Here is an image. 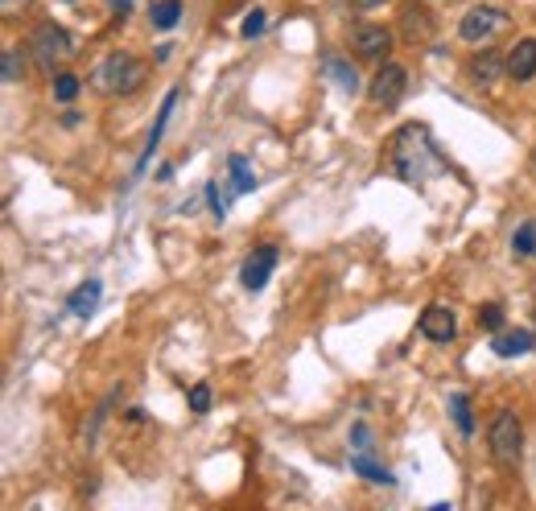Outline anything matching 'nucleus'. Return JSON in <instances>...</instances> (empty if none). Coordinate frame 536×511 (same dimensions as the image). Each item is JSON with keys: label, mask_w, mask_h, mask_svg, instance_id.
I'll list each match as a JSON object with an SVG mask.
<instances>
[{"label": "nucleus", "mask_w": 536, "mask_h": 511, "mask_svg": "<svg viewBox=\"0 0 536 511\" xmlns=\"http://www.w3.org/2000/svg\"><path fill=\"white\" fill-rule=\"evenodd\" d=\"M186 400H190V413H198V417L211 413V388H207V384H194V388L186 392Z\"/></svg>", "instance_id": "nucleus-25"}, {"label": "nucleus", "mask_w": 536, "mask_h": 511, "mask_svg": "<svg viewBox=\"0 0 536 511\" xmlns=\"http://www.w3.org/2000/svg\"><path fill=\"white\" fill-rule=\"evenodd\" d=\"M99 301H104V281H87V285H79L71 297H66V310H71L75 318H91L95 310H99Z\"/></svg>", "instance_id": "nucleus-14"}, {"label": "nucleus", "mask_w": 536, "mask_h": 511, "mask_svg": "<svg viewBox=\"0 0 536 511\" xmlns=\"http://www.w3.org/2000/svg\"><path fill=\"white\" fill-rule=\"evenodd\" d=\"M149 79V62H141L137 54H124L116 50L112 58L99 62V71H95V87L104 91V95H132V91H141Z\"/></svg>", "instance_id": "nucleus-3"}, {"label": "nucleus", "mask_w": 536, "mask_h": 511, "mask_svg": "<svg viewBox=\"0 0 536 511\" xmlns=\"http://www.w3.org/2000/svg\"><path fill=\"white\" fill-rule=\"evenodd\" d=\"M351 470L359 474V479L376 483V487H396L392 470H388V466H380V462H372V454H355V458H351Z\"/></svg>", "instance_id": "nucleus-16"}, {"label": "nucleus", "mask_w": 536, "mask_h": 511, "mask_svg": "<svg viewBox=\"0 0 536 511\" xmlns=\"http://www.w3.org/2000/svg\"><path fill=\"white\" fill-rule=\"evenodd\" d=\"M178 91H170V95H165L161 99V112H157V120H153V132H149V141H145V157L137 161V174H141V169L149 165V157H153V149L161 145V132H165V124H170V116H174V108H178Z\"/></svg>", "instance_id": "nucleus-15"}, {"label": "nucleus", "mask_w": 536, "mask_h": 511, "mask_svg": "<svg viewBox=\"0 0 536 511\" xmlns=\"http://www.w3.org/2000/svg\"><path fill=\"white\" fill-rule=\"evenodd\" d=\"M450 413H454V421H458V429L471 437L475 433V417H471V400H466V392H454L450 396Z\"/></svg>", "instance_id": "nucleus-21"}, {"label": "nucleus", "mask_w": 536, "mask_h": 511, "mask_svg": "<svg viewBox=\"0 0 536 511\" xmlns=\"http://www.w3.org/2000/svg\"><path fill=\"white\" fill-rule=\"evenodd\" d=\"M21 75H25V54L17 46H9L5 54H0V79L13 87V83H21Z\"/></svg>", "instance_id": "nucleus-19"}, {"label": "nucleus", "mask_w": 536, "mask_h": 511, "mask_svg": "<svg viewBox=\"0 0 536 511\" xmlns=\"http://www.w3.org/2000/svg\"><path fill=\"white\" fill-rule=\"evenodd\" d=\"M83 91V79L79 75H54V99H62V104H71V99Z\"/></svg>", "instance_id": "nucleus-23"}, {"label": "nucleus", "mask_w": 536, "mask_h": 511, "mask_svg": "<svg viewBox=\"0 0 536 511\" xmlns=\"http://www.w3.org/2000/svg\"><path fill=\"white\" fill-rule=\"evenodd\" d=\"M400 33H405V42H413V46L433 38V13L421 0H409V5L400 9Z\"/></svg>", "instance_id": "nucleus-10"}, {"label": "nucleus", "mask_w": 536, "mask_h": 511, "mask_svg": "<svg viewBox=\"0 0 536 511\" xmlns=\"http://www.w3.org/2000/svg\"><path fill=\"white\" fill-rule=\"evenodd\" d=\"M508 75L516 83H528L536 75V38H520L512 50H508Z\"/></svg>", "instance_id": "nucleus-11"}, {"label": "nucleus", "mask_w": 536, "mask_h": 511, "mask_svg": "<svg viewBox=\"0 0 536 511\" xmlns=\"http://www.w3.org/2000/svg\"><path fill=\"white\" fill-rule=\"evenodd\" d=\"M487 446H491V458L499 466H516L520 462V450H524V425L512 408H499L491 417V429H487Z\"/></svg>", "instance_id": "nucleus-4"}, {"label": "nucleus", "mask_w": 536, "mask_h": 511, "mask_svg": "<svg viewBox=\"0 0 536 511\" xmlns=\"http://www.w3.org/2000/svg\"><path fill=\"white\" fill-rule=\"evenodd\" d=\"M351 50L367 62H388V50H392V33L384 25H359L355 38H351Z\"/></svg>", "instance_id": "nucleus-8"}, {"label": "nucleus", "mask_w": 536, "mask_h": 511, "mask_svg": "<svg viewBox=\"0 0 536 511\" xmlns=\"http://www.w3.org/2000/svg\"><path fill=\"white\" fill-rule=\"evenodd\" d=\"M388 165L405 186H425L433 174H446V157L433 145V132L425 124H405L388 141Z\"/></svg>", "instance_id": "nucleus-1"}, {"label": "nucleus", "mask_w": 536, "mask_h": 511, "mask_svg": "<svg viewBox=\"0 0 536 511\" xmlns=\"http://www.w3.org/2000/svg\"><path fill=\"white\" fill-rule=\"evenodd\" d=\"M351 441H355V454H372V429H367L363 421L351 429Z\"/></svg>", "instance_id": "nucleus-27"}, {"label": "nucleus", "mask_w": 536, "mask_h": 511, "mask_svg": "<svg viewBox=\"0 0 536 511\" xmlns=\"http://www.w3.org/2000/svg\"><path fill=\"white\" fill-rule=\"evenodd\" d=\"M380 5H384V0H351V9H359V13H372Z\"/></svg>", "instance_id": "nucleus-29"}, {"label": "nucleus", "mask_w": 536, "mask_h": 511, "mask_svg": "<svg viewBox=\"0 0 536 511\" xmlns=\"http://www.w3.org/2000/svg\"><path fill=\"white\" fill-rule=\"evenodd\" d=\"M29 54H33V62H38V71L46 75V79H54V75H62V66L75 58V38L66 33L62 25H54V21H42L38 29L29 33V46H25Z\"/></svg>", "instance_id": "nucleus-2"}, {"label": "nucleus", "mask_w": 536, "mask_h": 511, "mask_svg": "<svg viewBox=\"0 0 536 511\" xmlns=\"http://www.w3.org/2000/svg\"><path fill=\"white\" fill-rule=\"evenodd\" d=\"M227 169H231V190H236V194L256 190V169L248 165L244 153H231V157H227Z\"/></svg>", "instance_id": "nucleus-17"}, {"label": "nucleus", "mask_w": 536, "mask_h": 511, "mask_svg": "<svg viewBox=\"0 0 536 511\" xmlns=\"http://www.w3.org/2000/svg\"><path fill=\"white\" fill-rule=\"evenodd\" d=\"M479 326H483V330H491V334L504 330V305H499V301H487L483 310H479Z\"/></svg>", "instance_id": "nucleus-24"}, {"label": "nucleus", "mask_w": 536, "mask_h": 511, "mask_svg": "<svg viewBox=\"0 0 536 511\" xmlns=\"http://www.w3.org/2000/svg\"><path fill=\"white\" fill-rule=\"evenodd\" d=\"M240 33H244V38H260V33H264V9H252V13L244 17Z\"/></svg>", "instance_id": "nucleus-26"}, {"label": "nucleus", "mask_w": 536, "mask_h": 511, "mask_svg": "<svg viewBox=\"0 0 536 511\" xmlns=\"http://www.w3.org/2000/svg\"><path fill=\"white\" fill-rule=\"evenodd\" d=\"M178 17H182V5H178V0H157V5L149 9L153 29H174V25H178Z\"/></svg>", "instance_id": "nucleus-20"}, {"label": "nucleus", "mask_w": 536, "mask_h": 511, "mask_svg": "<svg viewBox=\"0 0 536 511\" xmlns=\"http://www.w3.org/2000/svg\"><path fill=\"white\" fill-rule=\"evenodd\" d=\"M499 75H508V54L483 50V54L471 58V79H475V83L491 87V83H499Z\"/></svg>", "instance_id": "nucleus-13"}, {"label": "nucleus", "mask_w": 536, "mask_h": 511, "mask_svg": "<svg viewBox=\"0 0 536 511\" xmlns=\"http://www.w3.org/2000/svg\"><path fill=\"white\" fill-rule=\"evenodd\" d=\"M417 330L429 338V343H450V338L458 334V318H454L450 305H425Z\"/></svg>", "instance_id": "nucleus-9"}, {"label": "nucleus", "mask_w": 536, "mask_h": 511, "mask_svg": "<svg viewBox=\"0 0 536 511\" xmlns=\"http://www.w3.org/2000/svg\"><path fill=\"white\" fill-rule=\"evenodd\" d=\"M273 268H277V244H260V248H252V256H248L244 268H240L244 289H248V293H260V289L268 285V277H273Z\"/></svg>", "instance_id": "nucleus-7"}, {"label": "nucleus", "mask_w": 536, "mask_h": 511, "mask_svg": "<svg viewBox=\"0 0 536 511\" xmlns=\"http://www.w3.org/2000/svg\"><path fill=\"white\" fill-rule=\"evenodd\" d=\"M326 75H330L334 83H339L347 95H355V91H359V75H355V66H351V62H343V58H330V62H326Z\"/></svg>", "instance_id": "nucleus-18"}, {"label": "nucleus", "mask_w": 536, "mask_h": 511, "mask_svg": "<svg viewBox=\"0 0 536 511\" xmlns=\"http://www.w3.org/2000/svg\"><path fill=\"white\" fill-rule=\"evenodd\" d=\"M207 202H211V215H215V219L223 223V215H227V198L219 194V186H215V182L207 186Z\"/></svg>", "instance_id": "nucleus-28"}, {"label": "nucleus", "mask_w": 536, "mask_h": 511, "mask_svg": "<svg viewBox=\"0 0 536 511\" xmlns=\"http://www.w3.org/2000/svg\"><path fill=\"white\" fill-rule=\"evenodd\" d=\"M508 25V13L504 9H495V5H475V9H466V17L458 21V33H462V42H487L495 38L499 29Z\"/></svg>", "instance_id": "nucleus-6"}, {"label": "nucleus", "mask_w": 536, "mask_h": 511, "mask_svg": "<svg viewBox=\"0 0 536 511\" xmlns=\"http://www.w3.org/2000/svg\"><path fill=\"white\" fill-rule=\"evenodd\" d=\"M512 248H516V256H536V219H528V223L516 227Z\"/></svg>", "instance_id": "nucleus-22"}, {"label": "nucleus", "mask_w": 536, "mask_h": 511, "mask_svg": "<svg viewBox=\"0 0 536 511\" xmlns=\"http://www.w3.org/2000/svg\"><path fill=\"white\" fill-rule=\"evenodd\" d=\"M108 5H112L116 17H128V13H132V0H108Z\"/></svg>", "instance_id": "nucleus-30"}, {"label": "nucleus", "mask_w": 536, "mask_h": 511, "mask_svg": "<svg viewBox=\"0 0 536 511\" xmlns=\"http://www.w3.org/2000/svg\"><path fill=\"white\" fill-rule=\"evenodd\" d=\"M532 347H536L532 330H499V334L491 338V351H495L499 359H520V355H528Z\"/></svg>", "instance_id": "nucleus-12"}, {"label": "nucleus", "mask_w": 536, "mask_h": 511, "mask_svg": "<svg viewBox=\"0 0 536 511\" xmlns=\"http://www.w3.org/2000/svg\"><path fill=\"white\" fill-rule=\"evenodd\" d=\"M409 91V71L400 62H380V71L372 79V87H367V95H372L376 108H396L400 99H405Z\"/></svg>", "instance_id": "nucleus-5"}, {"label": "nucleus", "mask_w": 536, "mask_h": 511, "mask_svg": "<svg viewBox=\"0 0 536 511\" xmlns=\"http://www.w3.org/2000/svg\"><path fill=\"white\" fill-rule=\"evenodd\" d=\"M29 5V0H0V9H5V17H13L17 9H25Z\"/></svg>", "instance_id": "nucleus-31"}]
</instances>
